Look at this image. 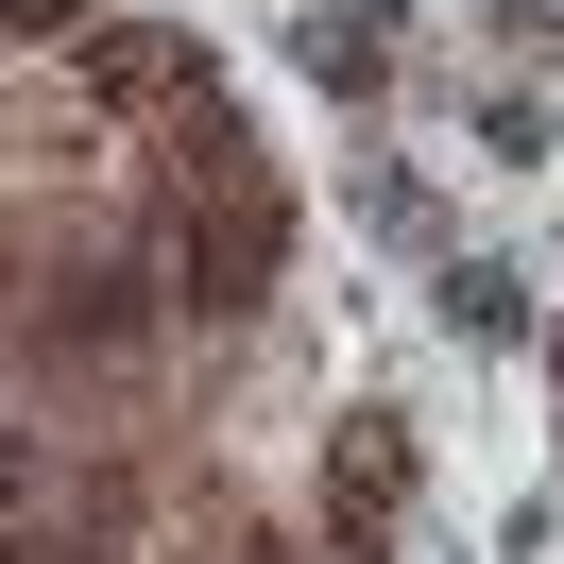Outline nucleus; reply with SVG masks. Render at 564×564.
I'll return each mask as SVG.
<instances>
[{
  "mask_svg": "<svg viewBox=\"0 0 564 564\" xmlns=\"http://www.w3.org/2000/svg\"><path fill=\"white\" fill-rule=\"evenodd\" d=\"M308 69L325 86H377L393 69V0H325V18H308Z\"/></svg>",
  "mask_w": 564,
  "mask_h": 564,
  "instance_id": "1",
  "label": "nucleus"
},
{
  "mask_svg": "<svg viewBox=\"0 0 564 564\" xmlns=\"http://www.w3.org/2000/svg\"><path fill=\"white\" fill-rule=\"evenodd\" d=\"M411 496V445H393V411H359L343 427V513H393Z\"/></svg>",
  "mask_w": 564,
  "mask_h": 564,
  "instance_id": "2",
  "label": "nucleus"
},
{
  "mask_svg": "<svg viewBox=\"0 0 564 564\" xmlns=\"http://www.w3.org/2000/svg\"><path fill=\"white\" fill-rule=\"evenodd\" d=\"M52 343H138V274H69V308H52Z\"/></svg>",
  "mask_w": 564,
  "mask_h": 564,
  "instance_id": "3",
  "label": "nucleus"
},
{
  "mask_svg": "<svg viewBox=\"0 0 564 564\" xmlns=\"http://www.w3.org/2000/svg\"><path fill=\"white\" fill-rule=\"evenodd\" d=\"M188 69H206V52H188V35H104V86H120V104H172Z\"/></svg>",
  "mask_w": 564,
  "mask_h": 564,
  "instance_id": "4",
  "label": "nucleus"
},
{
  "mask_svg": "<svg viewBox=\"0 0 564 564\" xmlns=\"http://www.w3.org/2000/svg\"><path fill=\"white\" fill-rule=\"evenodd\" d=\"M445 325H462V343H496V325H513V274H479V257H462V274H445Z\"/></svg>",
  "mask_w": 564,
  "mask_h": 564,
  "instance_id": "5",
  "label": "nucleus"
},
{
  "mask_svg": "<svg viewBox=\"0 0 564 564\" xmlns=\"http://www.w3.org/2000/svg\"><path fill=\"white\" fill-rule=\"evenodd\" d=\"M35 496H52V462H35V445H0V513H35Z\"/></svg>",
  "mask_w": 564,
  "mask_h": 564,
  "instance_id": "6",
  "label": "nucleus"
},
{
  "mask_svg": "<svg viewBox=\"0 0 564 564\" xmlns=\"http://www.w3.org/2000/svg\"><path fill=\"white\" fill-rule=\"evenodd\" d=\"M0 18H18V35H86V0H0Z\"/></svg>",
  "mask_w": 564,
  "mask_h": 564,
  "instance_id": "7",
  "label": "nucleus"
},
{
  "mask_svg": "<svg viewBox=\"0 0 564 564\" xmlns=\"http://www.w3.org/2000/svg\"><path fill=\"white\" fill-rule=\"evenodd\" d=\"M18 564H104V547H69V530H35V547H18Z\"/></svg>",
  "mask_w": 564,
  "mask_h": 564,
  "instance_id": "8",
  "label": "nucleus"
}]
</instances>
